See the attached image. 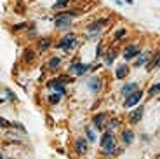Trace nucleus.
<instances>
[{
	"label": "nucleus",
	"instance_id": "1",
	"mask_svg": "<svg viewBox=\"0 0 160 159\" xmlns=\"http://www.w3.org/2000/svg\"><path fill=\"white\" fill-rule=\"evenodd\" d=\"M101 149L104 151V154H113L117 151V145H115V140H113L112 133L106 131L101 135Z\"/></svg>",
	"mask_w": 160,
	"mask_h": 159
},
{
	"label": "nucleus",
	"instance_id": "2",
	"mask_svg": "<svg viewBox=\"0 0 160 159\" xmlns=\"http://www.w3.org/2000/svg\"><path fill=\"white\" fill-rule=\"evenodd\" d=\"M75 46H77V37L73 35V33H70V35H66V37H63V39H61V42L58 44V49H63V51H72Z\"/></svg>",
	"mask_w": 160,
	"mask_h": 159
},
{
	"label": "nucleus",
	"instance_id": "3",
	"mask_svg": "<svg viewBox=\"0 0 160 159\" xmlns=\"http://www.w3.org/2000/svg\"><path fill=\"white\" fill-rule=\"evenodd\" d=\"M141 96H143V93H141V91L131 93L129 96H125L124 107H125V108H131V107H134V105H138V103H139V100H141Z\"/></svg>",
	"mask_w": 160,
	"mask_h": 159
},
{
	"label": "nucleus",
	"instance_id": "4",
	"mask_svg": "<svg viewBox=\"0 0 160 159\" xmlns=\"http://www.w3.org/2000/svg\"><path fill=\"white\" fill-rule=\"evenodd\" d=\"M91 70V65H85V63H72L70 65V74L73 75H84Z\"/></svg>",
	"mask_w": 160,
	"mask_h": 159
},
{
	"label": "nucleus",
	"instance_id": "5",
	"mask_svg": "<svg viewBox=\"0 0 160 159\" xmlns=\"http://www.w3.org/2000/svg\"><path fill=\"white\" fill-rule=\"evenodd\" d=\"M56 28H68L72 25V14H59V16L54 19Z\"/></svg>",
	"mask_w": 160,
	"mask_h": 159
},
{
	"label": "nucleus",
	"instance_id": "6",
	"mask_svg": "<svg viewBox=\"0 0 160 159\" xmlns=\"http://www.w3.org/2000/svg\"><path fill=\"white\" fill-rule=\"evenodd\" d=\"M143 112H144V107H143V105H139L138 108H134L132 112H129V121L134 123V124L139 123V119L143 117Z\"/></svg>",
	"mask_w": 160,
	"mask_h": 159
},
{
	"label": "nucleus",
	"instance_id": "7",
	"mask_svg": "<svg viewBox=\"0 0 160 159\" xmlns=\"http://www.w3.org/2000/svg\"><path fill=\"white\" fill-rule=\"evenodd\" d=\"M141 54V49L138 47V46H129V47H125L124 51V58L125 60H132V58H136V56Z\"/></svg>",
	"mask_w": 160,
	"mask_h": 159
},
{
	"label": "nucleus",
	"instance_id": "8",
	"mask_svg": "<svg viewBox=\"0 0 160 159\" xmlns=\"http://www.w3.org/2000/svg\"><path fill=\"white\" fill-rule=\"evenodd\" d=\"M92 123H94V126L98 128V129H101V128H106V114H96L94 117H92Z\"/></svg>",
	"mask_w": 160,
	"mask_h": 159
},
{
	"label": "nucleus",
	"instance_id": "9",
	"mask_svg": "<svg viewBox=\"0 0 160 159\" xmlns=\"http://www.w3.org/2000/svg\"><path fill=\"white\" fill-rule=\"evenodd\" d=\"M101 88H103V80H101L99 77H92V79L89 80V89H91L92 93H99Z\"/></svg>",
	"mask_w": 160,
	"mask_h": 159
},
{
	"label": "nucleus",
	"instance_id": "10",
	"mask_svg": "<svg viewBox=\"0 0 160 159\" xmlns=\"http://www.w3.org/2000/svg\"><path fill=\"white\" fill-rule=\"evenodd\" d=\"M49 86H51L52 89H56V93H59V95H66V89H64L63 82H59L58 79L51 80V82H49Z\"/></svg>",
	"mask_w": 160,
	"mask_h": 159
},
{
	"label": "nucleus",
	"instance_id": "11",
	"mask_svg": "<svg viewBox=\"0 0 160 159\" xmlns=\"http://www.w3.org/2000/svg\"><path fill=\"white\" fill-rule=\"evenodd\" d=\"M77 152H78L80 156H84L85 152H87V140H84V138H80V140H77Z\"/></svg>",
	"mask_w": 160,
	"mask_h": 159
},
{
	"label": "nucleus",
	"instance_id": "12",
	"mask_svg": "<svg viewBox=\"0 0 160 159\" xmlns=\"http://www.w3.org/2000/svg\"><path fill=\"white\" fill-rule=\"evenodd\" d=\"M148 60H150V52H141L139 56H138L136 63H134V67H141V65H148Z\"/></svg>",
	"mask_w": 160,
	"mask_h": 159
},
{
	"label": "nucleus",
	"instance_id": "13",
	"mask_svg": "<svg viewBox=\"0 0 160 159\" xmlns=\"http://www.w3.org/2000/svg\"><path fill=\"white\" fill-rule=\"evenodd\" d=\"M122 91V95H125V96H129L131 93H134V91H138V84L136 82H131V84H125L124 88L120 89Z\"/></svg>",
	"mask_w": 160,
	"mask_h": 159
},
{
	"label": "nucleus",
	"instance_id": "14",
	"mask_svg": "<svg viewBox=\"0 0 160 159\" xmlns=\"http://www.w3.org/2000/svg\"><path fill=\"white\" fill-rule=\"evenodd\" d=\"M129 74V67H125V65H120V67H117V74H115V77L118 80H122L125 75Z\"/></svg>",
	"mask_w": 160,
	"mask_h": 159
},
{
	"label": "nucleus",
	"instance_id": "15",
	"mask_svg": "<svg viewBox=\"0 0 160 159\" xmlns=\"http://www.w3.org/2000/svg\"><path fill=\"white\" fill-rule=\"evenodd\" d=\"M52 44V40L49 39V37H45V39H40L38 42V51H45V49H49Z\"/></svg>",
	"mask_w": 160,
	"mask_h": 159
},
{
	"label": "nucleus",
	"instance_id": "16",
	"mask_svg": "<svg viewBox=\"0 0 160 159\" xmlns=\"http://www.w3.org/2000/svg\"><path fill=\"white\" fill-rule=\"evenodd\" d=\"M106 21H108V19H99V21H96V23H92L91 26L87 28V30H89V32H98L101 26H104V23H106Z\"/></svg>",
	"mask_w": 160,
	"mask_h": 159
},
{
	"label": "nucleus",
	"instance_id": "17",
	"mask_svg": "<svg viewBox=\"0 0 160 159\" xmlns=\"http://www.w3.org/2000/svg\"><path fill=\"white\" fill-rule=\"evenodd\" d=\"M122 140H124L125 143H132L134 142V133L132 131H124L122 133Z\"/></svg>",
	"mask_w": 160,
	"mask_h": 159
},
{
	"label": "nucleus",
	"instance_id": "18",
	"mask_svg": "<svg viewBox=\"0 0 160 159\" xmlns=\"http://www.w3.org/2000/svg\"><path fill=\"white\" fill-rule=\"evenodd\" d=\"M59 65H61V58H52V60L47 63V67L51 68V70H56V68L59 67Z\"/></svg>",
	"mask_w": 160,
	"mask_h": 159
},
{
	"label": "nucleus",
	"instance_id": "19",
	"mask_svg": "<svg viewBox=\"0 0 160 159\" xmlns=\"http://www.w3.org/2000/svg\"><path fill=\"white\" fill-rule=\"evenodd\" d=\"M61 96L63 95H59V93H52V95H49V103H58L61 100Z\"/></svg>",
	"mask_w": 160,
	"mask_h": 159
},
{
	"label": "nucleus",
	"instance_id": "20",
	"mask_svg": "<svg viewBox=\"0 0 160 159\" xmlns=\"http://www.w3.org/2000/svg\"><path fill=\"white\" fill-rule=\"evenodd\" d=\"M157 93H160V84H155V86H152V88H150V91H148V95H150V96H155Z\"/></svg>",
	"mask_w": 160,
	"mask_h": 159
},
{
	"label": "nucleus",
	"instance_id": "21",
	"mask_svg": "<svg viewBox=\"0 0 160 159\" xmlns=\"http://www.w3.org/2000/svg\"><path fill=\"white\" fill-rule=\"evenodd\" d=\"M85 133H87V140H89V142H96V135H94V131H92L91 128H87Z\"/></svg>",
	"mask_w": 160,
	"mask_h": 159
},
{
	"label": "nucleus",
	"instance_id": "22",
	"mask_svg": "<svg viewBox=\"0 0 160 159\" xmlns=\"http://www.w3.org/2000/svg\"><path fill=\"white\" fill-rule=\"evenodd\" d=\"M120 124V121L118 119H113V121H110V124H106V126H108V131L112 133V129H115L117 126H118Z\"/></svg>",
	"mask_w": 160,
	"mask_h": 159
},
{
	"label": "nucleus",
	"instance_id": "23",
	"mask_svg": "<svg viewBox=\"0 0 160 159\" xmlns=\"http://www.w3.org/2000/svg\"><path fill=\"white\" fill-rule=\"evenodd\" d=\"M158 60H160V56L157 54V56H155V58H153L152 61H148V67H146V68H148V70H152V68H155V65L158 63Z\"/></svg>",
	"mask_w": 160,
	"mask_h": 159
},
{
	"label": "nucleus",
	"instance_id": "24",
	"mask_svg": "<svg viewBox=\"0 0 160 159\" xmlns=\"http://www.w3.org/2000/svg\"><path fill=\"white\" fill-rule=\"evenodd\" d=\"M125 33H127V32H125L124 28H120V30H117V32H115V39H117V40H122Z\"/></svg>",
	"mask_w": 160,
	"mask_h": 159
},
{
	"label": "nucleus",
	"instance_id": "25",
	"mask_svg": "<svg viewBox=\"0 0 160 159\" xmlns=\"http://www.w3.org/2000/svg\"><path fill=\"white\" fill-rule=\"evenodd\" d=\"M58 80H59V82H63V84H68V82H72V79H70V77H66V75H61V77H58Z\"/></svg>",
	"mask_w": 160,
	"mask_h": 159
},
{
	"label": "nucleus",
	"instance_id": "26",
	"mask_svg": "<svg viewBox=\"0 0 160 159\" xmlns=\"http://www.w3.org/2000/svg\"><path fill=\"white\" fill-rule=\"evenodd\" d=\"M66 4H68V0H58V2H56V7H64Z\"/></svg>",
	"mask_w": 160,
	"mask_h": 159
},
{
	"label": "nucleus",
	"instance_id": "27",
	"mask_svg": "<svg viewBox=\"0 0 160 159\" xmlns=\"http://www.w3.org/2000/svg\"><path fill=\"white\" fill-rule=\"evenodd\" d=\"M0 124H2V128H7V126H9V121H5L4 117H2V121H0Z\"/></svg>",
	"mask_w": 160,
	"mask_h": 159
}]
</instances>
